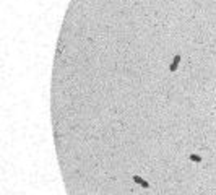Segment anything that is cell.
<instances>
[{"label":"cell","mask_w":216,"mask_h":195,"mask_svg":"<svg viewBox=\"0 0 216 195\" xmlns=\"http://www.w3.org/2000/svg\"><path fill=\"white\" fill-rule=\"evenodd\" d=\"M133 180H135V182H137V184H140V185H143V187H146V189H148V182H145V180L143 179H140V177H138V176H133Z\"/></svg>","instance_id":"cell-2"},{"label":"cell","mask_w":216,"mask_h":195,"mask_svg":"<svg viewBox=\"0 0 216 195\" xmlns=\"http://www.w3.org/2000/svg\"><path fill=\"white\" fill-rule=\"evenodd\" d=\"M190 159H192V161L200 163V161H201V156H198V155H190Z\"/></svg>","instance_id":"cell-3"},{"label":"cell","mask_w":216,"mask_h":195,"mask_svg":"<svg viewBox=\"0 0 216 195\" xmlns=\"http://www.w3.org/2000/svg\"><path fill=\"white\" fill-rule=\"evenodd\" d=\"M180 59H182V57H180L179 54H177L176 57H174L172 64H171V67H169V70H171V72H176V70H177V67H179V62H180Z\"/></svg>","instance_id":"cell-1"}]
</instances>
